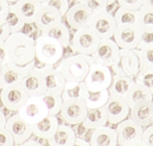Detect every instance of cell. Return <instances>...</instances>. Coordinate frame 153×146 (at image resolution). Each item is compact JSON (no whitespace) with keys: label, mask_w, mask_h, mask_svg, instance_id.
Segmentation results:
<instances>
[{"label":"cell","mask_w":153,"mask_h":146,"mask_svg":"<svg viewBox=\"0 0 153 146\" xmlns=\"http://www.w3.org/2000/svg\"><path fill=\"white\" fill-rule=\"evenodd\" d=\"M20 83L25 89L29 96H42L46 93L44 76H43L41 69L37 68L36 66L26 77H24L20 81Z\"/></svg>","instance_id":"d6986e66"},{"label":"cell","mask_w":153,"mask_h":146,"mask_svg":"<svg viewBox=\"0 0 153 146\" xmlns=\"http://www.w3.org/2000/svg\"><path fill=\"white\" fill-rule=\"evenodd\" d=\"M41 97L43 102H45L46 107H47L48 115H51V116H57V115H59L63 103L62 96L44 93V95L41 96Z\"/></svg>","instance_id":"836d02e7"},{"label":"cell","mask_w":153,"mask_h":146,"mask_svg":"<svg viewBox=\"0 0 153 146\" xmlns=\"http://www.w3.org/2000/svg\"><path fill=\"white\" fill-rule=\"evenodd\" d=\"M133 84V78L127 77L119 71H112V81L108 90L109 96H115L125 99Z\"/></svg>","instance_id":"cb8c5ba5"},{"label":"cell","mask_w":153,"mask_h":146,"mask_svg":"<svg viewBox=\"0 0 153 146\" xmlns=\"http://www.w3.org/2000/svg\"><path fill=\"white\" fill-rule=\"evenodd\" d=\"M82 3H85V6L94 13H97L100 11L108 10V5L105 0H84Z\"/></svg>","instance_id":"f35d334b"},{"label":"cell","mask_w":153,"mask_h":146,"mask_svg":"<svg viewBox=\"0 0 153 146\" xmlns=\"http://www.w3.org/2000/svg\"><path fill=\"white\" fill-rule=\"evenodd\" d=\"M108 90H100V92H88L85 97V102L88 108H97L105 105L108 99Z\"/></svg>","instance_id":"d6a6232c"},{"label":"cell","mask_w":153,"mask_h":146,"mask_svg":"<svg viewBox=\"0 0 153 146\" xmlns=\"http://www.w3.org/2000/svg\"><path fill=\"white\" fill-rule=\"evenodd\" d=\"M114 18L115 20L116 26L123 25H137L138 21V10H132V9H126L123 7H119L116 9Z\"/></svg>","instance_id":"4dcf8cb0"},{"label":"cell","mask_w":153,"mask_h":146,"mask_svg":"<svg viewBox=\"0 0 153 146\" xmlns=\"http://www.w3.org/2000/svg\"><path fill=\"white\" fill-rule=\"evenodd\" d=\"M9 10H10V3L6 0H0V21H5Z\"/></svg>","instance_id":"ee69618b"},{"label":"cell","mask_w":153,"mask_h":146,"mask_svg":"<svg viewBox=\"0 0 153 146\" xmlns=\"http://www.w3.org/2000/svg\"><path fill=\"white\" fill-rule=\"evenodd\" d=\"M81 124L87 130H94L105 126L108 124V116L105 106L97 108H88L87 115Z\"/></svg>","instance_id":"83f0119b"},{"label":"cell","mask_w":153,"mask_h":146,"mask_svg":"<svg viewBox=\"0 0 153 146\" xmlns=\"http://www.w3.org/2000/svg\"><path fill=\"white\" fill-rule=\"evenodd\" d=\"M6 120L7 118L5 116V113L2 111V109H0V127H5Z\"/></svg>","instance_id":"681fc988"},{"label":"cell","mask_w":153,"mask_h":146,"mask_svg":"<svg viewBox=\"0 0 153 146\" xmlns=\"http://www.w3.org/2000/svg\"><path fill=\"white\" fill-rule=\"evenodd\" d=\"M10 35V30L5 21H0V42H4Z\"/></svg>","instance_id":"f6af8a7d"},{"label":"cell","mask_w":153,"mask_h":146,"mask_svg":"<svg viewBox=\"0 0 153 146\" xmlns=\"http://www.w3.org/2000/svg\"><path fill=\"white\" fill-rule=\"evenodd\" d=\"M91 63V56L75 54L63 59L57 69L64 76L66 82H84Z\"/></svg>","instance_id":"7a4b0ae2"},{"label":"cell","mask_w":153,"mask_h":146,"mask_svg":"<svg viewBox=\"0 0 153 146\" xmlns=\"http://www.w3.org/2000/svg\"><path fill=\"white\" fill-rule=\"evenodd\" d=\"M74 1H75V2H82L84 0H74Z\"/></svg>","instance_id":"9f6ffc18"},{"label":"cell","mask_w":153,"mask_h":146,"mask_svg":"<svg viewBox=\"0 0 153 146\" xmlns=\"http://www.w3.org/2000/svg\"><path fill=\"white\" fill-rule=\"evenodd\" d=\"M133 80L135 84L153 92V69H139Z\"/></svg>","instance_id":"d590c367"},{"label":"cell","mask_w":153,"mask_h":146,"mask_svg":"<svg viewBox=\"0 0 153 146\" xmlns=\"http://www.w3.org/2000/svg\"><path fill=\"white\" fill-rule=\"evenodd\" d=\"M139 62V69H153V46L147 48L135 49Z\"/></svg>","instance_id":"e575fe53"},{"label":"cell","mask_w":153,"mask_h":146,"mask_svg":"<svg viewBox=\"0 0 153 146\" xmlns=\"http://www.w3.org/2000/svg\"><path fill=\"white\" fill-rule=\"evenodd\" d=\"M2 65H3V64H2L1 61H0V70H1V68H2Z\"/></svg>","instance_id":"6f0895ef"},{"label":"cell","mask_w":153,"mask_h":146,"mask_svg":"<svg viewBox=\"0 0 153 146\" xmlns=\"http://www.w3.org/2000/svg\"><path fill=\"white\" fill-rule=\"evenodd\" d=\"M65 48L57 40L39 35L35 39V59L43 66H55L62 60Z\"/></svg>","instance_id":"3957f363"},{"label":"cell","mask_w":153,"mask_h":146,"mask_svg":"<svg viewBox=\"0 0 153 146\" xmlns=\"http://www.w3.org/2000/svg\"><path fill=\"white\" fill-rule=\"evenodd\" d=\"M116 135H117V145L124 146L131 142L141 139L143 127L136 124L129 117L116 124Z\"/></svg>","instance_id":"9a60e30c"},{"label":"cell","mask_w":153,"mask_h":146,"mask_svg":"<svg viewBox=\"0 0 153 146\" xmlns=\"http://www.w3.org/2000/svg\"><path fill=\"white\" fill-rule=\"evenodd\" d=\"M111 71H119L129 78H134L139 71V62L134 50L120 49L118 65Z\"/></svg>","instance_id":"ffe728a7"},{"label":"cell","mask_w":153,"mask_h":146,"mask_svg":"<svg viewBox=\"0 0 153 146\" xmlns=\"http://www.w3.org/2000/svg\"><path fill=\"white\" fill-rule=\"evenodd\" d=\"M88 112V107L84 99L63 100L59 115L68 125L75 126L84 121Z\"/></svg>","instance_id":"ba28073f"},{"label":"cell","mask_w":153,"mask_h":146,"mask_svg":"<svg viewBox=\"0 0 153 146\" xmlns=\"http://www.w3.org/2000/svg\"><path fill=\"white\" fill-rule=\"evenodd\" d=\"M0 146H14V140L5 127H0Z\"/></svg>","instance_id":"60d3db41"},{"label":"cell","mask_w":153,"mask_h":146,"mask_svg":"<svg viewBox=\"0 0 153 146\" xmlns=\"http://www.w3.org/2000/svg\"><path fill=\"white\" fill-rule=\"evenodd\" d=\"M61 21H63V17L56 9L41 3L37 13H36L34 25L39 31H42V30L47 29L50 26L61 22Z\"/></svg>","instance_id":"44dd1931"},{"label":"cell","mask_w":153,"mask_h":146,"mask_svg":"<svg viewBox=\"0 0 153 146\" xmlns=\"http://www.w3.org/2000/svg\"><path fill=\"white\" fill-rule=\"evenodd\" d=\"M124 146H148L146 143H144L141 139L140 140H136V141H133V142H131V143L129 144H126V145H124Z\"/></svg>","instance_id":"f907efd6"},{"label":"cell","mask_w":153,"mask_h":146,"mask_svg":"<svg viewBox=\"0 0 153 146\" xmlns=\"http://www.w3.org/2000/svg\"><path fill=\"white\" fill-rule=\"evenodd\" d=\"M100 39L112 38L116 29V23L112 15L108 10L100 11L91 15L88 24Z\"/></svg>","instance_id":"8fae6325"},{"label":"cell","mask_w":153,"mask_h":146,"mask_svg":"<svg viewBox=\"0 0 153 146\" xmlns=\"http://www.w3.org/2000/svg\"><path fill=\"white\" fill-rule=\"evenodd\" d=\"M76 138V131L71 125L60 123L54 135L48 139V144L49 146H73Z\"/></svg>","instance_id":"484cf974"},{"label":"cell","mask_w":153,"mask_h":146,"mask_svg":"<svg viewBox=\"0 0 153 146\" xmlns=\"http://www.w3.org/2000/svg\"><path fill=\"white\" fill-rule=\"evenodd\" d=\"M59 124L60 122L57 116L48 115L45 118H43L42 120H40L39 122L32 124V134H34L41 139H44V140H48L56 132Z\"/></svg>","instance_id":"d4e9b609"},{"label":"cell","mask_w":153,"mask_h":146,"mask_svg":"<svg viewBox=\"0 0 153 146\" xmlns=\"http://www.w3.org/2000/svg\"><path fill=\"white\" fill-rule=\"evenodd\" d=\"M88 90L84 82H66L62 93L63 100L67 99H85Z\"/></svg>","instance_id":"f1b7e54d"},{"label":"cell","mask_w":153,"mask_h":146,"mask_svg":"<svg viewBox=\"0 0 153 146\" xmlns=\"http://www.w3.org/2000/svg\"><path fill=\"white\" fill-rule=\"evenodd\" d=\"M112 81V71L109 67L93 62L85 76L84 83L88 92H100L108 90Z\"/></svg>","instance_id":"5b68a950"},{"label":"cell","mask_w":153,"mask_h":146,"mask_svg":"<svg viewBox=\"0 0 153 146\" xmlns=\"http://www.w3.org/2000/svg\"><path fill=\"white\" fill-rule=\"evenodd\" d=\"M153 97V92L149 90L146 87L140 86V84H137L134 83V84L131 87V89L129 90V92L125 96V100H126L128 106L132 107V106L135 104L136 102H140V100H152Z\"/></svg>","instance_id":"f546056e"},{"label":"cell","mask_w":153,"mask_h":146,"mask_svg":"<svg viewBox=\"0 0 153 146\" xmlns=\"http://www.w3.org/2000/svg\"><path fill=\"white\" fill-rule=\"evenodd\" d=\"M120 7L132 10H138L144 4V0H116Z\"/></svg>","instance_id":"ab89813d"},{"label":"cell","mask_w":153,"mask_h":146,"mask_svg":"<svg viewBox=\"0 0 153 146\" xmlns=\"http://www.w3.org/2000/svg\"><path fill=\"white\" fill-rule=\"evenodd\" d=\"M28 97V93L20 82L0 90V102H2L3 107L10 111L17 112Z\"/></svg>","instance_id":"9c48e42d"},{"label":"cell","mask_w":153,"mask_h":146,"mask_svg":"<svg viewBox=\"0 0 153 146\" xmlns=\"http://www.w3.org/2000/svg\"><path fill=\"white\" fill-rule=\"evenodd\" d=\"M141 140L148 146H153V126L152 124L143 128Z\"/></svg>","instance_id":"7bdbcfd3"},{"label":"cell","mask_w":153,"mask_h":146,"mask_svg":"<svg viewBox=\"0 0 153 146\" xmlns=\"http://www.w3.org/2000/svg\"><path fill=\"white\" fill-rule=\"evenodd\" d=\"M5 22L9 27L10 33H15V32H19L22 31L25 23L23 22V20L15 13L13 10H9L7 16L5 18Z\"/></svg>","instance_id":"8d00e7d4"},{"label":"cell","mask_w":153,"mask_h":146,"mask_svg":"<svg viewBox=\"0 0 153 146\" xmlns=\"http://www.w3.org/2000/svg\"><path fill=\"white\" fill-rule=\"evenodd\" d=\"M42 4L50 6V7L56 9V10L62 15V17L65 16L67 10H68L70 7L69 0H46Z\"/></svg>","instance_id":"74e56055"},{"label":"cell","mask_w":153,"mask_h":146,"mask_svg":"<svg viewBox=\"0 0 153 146\" xmlns=\"http://www.w3.org/2000/svg\"><path fill=\"white\" fill-rule=\"evenodd\" d=\"M100 38L91 27L85 26L75 30L69 47L75 54L91 56L96 51Z\"/></svg>","instance_id":"277c9868"},{"label":"cell","mask_w":153,"mask_h":146,"mask_svg":"<svg viewBox=\"0 0 153 146\" xmlns=\"http://www.w3.org/2000/svg\"><path fill=\"white\" fill-rule=\"evenodd\" d=\"M144 4L153 8V0H144Z\"/></svg>","instance_id":"816d5d0a"},{"label":"cell","mask_w":153,"mask_h":146,"mask_svg":"<svg viewBox=\"0 0 153 146\" xmlns=\"http://www.w3.org/2000/svg\"><path fill=\"white\" fill-rule=\"evenodd\" d=\"M93 12L82 2H75L67 10L65 17L66 23L70 28L76 30L88 26Z\"/></svg>","instance_id":"4fadbf2b"},{"label":"cell","mask_w":153,"mask_h":146,"mask_svg":"<svg viewBox=\"0 0 153 146\" xmlns=\"http://www.w3.org/2000/svg\"><path fill=\"white\" fill-rule=\"evenodd\" d=\"M142 30L138 25H123L116 26L112 36V40L119 47V49L135 50L138 47Z\"/></svg>","instance_id":"30bf717a"},{"label":"cell","mask_w":153,"mask_h":146,"mask_svg":"<svg viewBox=\"0 0 153 146\" xmlns=\"http://www.w3.org/2000/svg\"><path fill=\"white\" fill-rule=\"evenodd\" d=\"M119 54L120 49L112 40V38L100 39L96 51L91 55V58L93 62L102 64L112 69L118 65Z\"/></svg>","instance_id":"8992f818"},{"label":"cell","mask_w":153,"mask_h":146,"mask_svg":"<svg viewBox=\"0 0 153 146\" xmlns=\"http://www.w3.org/2000/svg\"><path fill=\"white\" fill-rule=\"evenodd\" d=\"M0 61L4 65L8 62L7 58V49H6L5 43L4 42H0Z\"/></svg>","instance_id":"bcb514c9"},{"label":"cell","mask_w":153,"mask_h":146,"mask_svg":"<svg viewBox=\"0 0 153 146\" xmlns=\"http://www.w3.org/2000/svg\"><path fill=\"white\" fill-rule=\"evenodd\" d=\"M41 71L44 76L46 93L48 95L61 96L66 84V80L64 76L54 66H43Z\"/></svg>","instance_id":"e0dca14e"},{"label":"cell","mask_w":153,"mask_h":146,"mask_svg":"<svg viewBox=\"0 0 153 146\" xmlns=\"http://www.w3.org/2000/svg\"><path fill=\"white\" fill-rule=\"evenodd\" d=\"M128 117L141 127H146L153 122V102L140 100L130 107Z\"/></svg>","instance_id":"ac0fdd59"},{"label":"cell","mask_w":153,"mask_h":146,"mask_svg":"<svg viewBox=\"0 0 153 146\" xmlns=\"http://www.w3.org/2000/svg\"><path fill=\"white\" fill-rule=\"evenodd\" d=\"M73 146H91V145H90V142L87 141L82 137H76Z\"/></svg>","instance_id":"c3c4849f"},{"label":"cell","mask_w":153,"mask_h":146,"mask_svg":"<svg viewBox=\"0 0 153 146\" xmlns=\"http://www.w3.org/2000/svg\"><path fill=\"white\" fill-rule=\"evenodd\" d=\"M105 112L108 116V123L117 124L122 120L126 119L129 115V106L123 97L109 96L106 102Z\"/></svg>","instance_id":"5bb4252c"},{"label":"cell","mask_w":153,"mask_h":146,"mask_svg":"<svg viewBox=\"0 0 153 146\" xmlns=\"http://www.w3.org/2000/svg\"><path fill=\"white\" fill-rule=\"evenodd\" d=\"M6 1H7V2H9V3H10V4H12V3L16 2L17 0H6Z\"/></svg>","instance_id":"db71d44e"},{"label":"cell","mask_w":153,"mask_h":146,"mask_svg":"<svg viewBox=\"0 0 153 146\" xmlns=\"http://www.w3.org/2000/svg\"><path fill=\"white\" fill-rule=\"evenodd\" d=\"M5 128L8 130L14 140V144L19 145L29 139L32 134L31 125L24 121L18 113L13 114L6 120Z\"/></svg>","instance_id":"2e32d148"},{"label":"cell","mask_w":153,"mask_h":146,"mask_svg":"<svg viewBox=\"0 0 153 146\" xmlns=\"http://www.w3.org/2000/svg\"><path fill=\"white\" fill-rule=\"evenodd\" d=\"M39 32L40 35L47 36V37L57 40L65 49L69 47L70 41H71V33H70L68 25H66V23L63 22V21L54 24L49 28Z\"/></svg>","instance_id":"4316f807"},{"label":"cell","mask_w":153,"mask_h":146,"mask_svg":"<svg viewBox=\"0 0 153 146\" xmlns=\"http://www.w3.org/2000/svg\"><path fill=\"white\" fill-rule=\"evenodd\" d=\"M41 5L35 0H17L10 4V9L13 10L25 24H34L36 13Z\"/></svg>","instance_id":"7402d4cb"},{"label":"cell","mask_w":153,"mask_h":146,"mask_svg":"<svg viewBox=\"0 0 153 146\" xmlns=\"http://www.w3.org/2000/svg\"><path fill=\"white\" fill-rule=\"evenodd\" d=\"M91 131L88 141L91 146H118L116 131L112 127L105 125Z\"/></svg>","instance_id":"603a6c76"},{"label":"cell","mask_w":153,"mask_h":146,"mask_svg":"<svg viewBox=\"0 0 153 146\" xmlns=\"http://www.w3.org/2000/svg\"><path fill=\"white\" fill-rule=\"evenodd\" d=\"M105 1H106V3H108V6H111L112 4H114V3L116 2V0H105Z\"/></svg>","instance_id":"f5cc1de1"},{"label":"cell","mask_w":153,"mask_h":146,"mask_svg":"<svg viewBox=\"0 0 153 146\" xmlns=\"http://www.w3.org/2000/svg\"><path fill=\"white\" fill-rule=\"evenodd\" d=\"M18 115L24 121L32 125L48 116V110L41 96H29L24 104L17 110Z\"/></svg>","instance_id":"52a82bcc"},{"label":"cell","mask_w":153,"mask_h":146,"mask_svg":"<svg viewBox=\"0 0 153 146\" xmlns=\"http://www.w3.org/2000/svg\"><path fill=\"white\" fill-rule=\"evenodd\" d=\"M19 146H43L42 143H40L37 140H33V139H27L26 141H24L23 143L19 144Z\"/></svg>","instance_id":"7dc6e473"},{"label":"cell","mask_w":153,"mask_h":146,"mask_svg":"<svg viewBox=\"0 0 153 146\" xmlns=\"http://www.w3.org/2000/svg\"><path fill=\"white\" fill-rule=\"evenodd\" d=\"M34 67L35 61L23 66L15 65L12 63H6L2 65V68L0 70V90L10 84L19 83L32 71Z\"/></svg>","instance_id":"7c38bea8"},{"label":"cell","mask_w":153,"mask_h":146,"mask_svg":"<svg viewBox=\"0 0 153 146\" xmlns=\"http://www.w3.org/2000/svg\"><path fill=\"white\" fill-rule=\"evenodd\" d=\"M8 62L15 65H27L35 61V39L22 31L10 33L4 41Z\"/></svg>","instance_id":"6da1fadb"},{"label":"cell","mask_w":153,"mask_h":146,"mask_svg":"<svg viewBox=\"0 0 153 146\" xmlns=\"http://www.w3.org/2000/svg\"><path fill=\"white\" fill-rule=\"evenodd\" d=\"M137 25L143 32H153V8L143 4L138 9Z\"/></svg>","instance_id":"1f68e13d"},{"label":"cell","mask_w":153,"mask_h":146,"mask_svg":"<svg viewBox=\"0 0 153 146\" xmlns=\"http://www.w3.org/2000/svg\"><path fill=\"white\" fill-rule=\"evenodd\" d=\"M153 46V32H143L141 38H140L138 47L136 49H141V48H147Z\"/></svg>","instance_id":"b9f144b4"},{"label":"cell","mask_w":153,"mask_h":146,"mask_svg":"<svg viewBox=\"0 0 153 146\" xmlns=\"http://www.w3.org/2000/svg\"><path fill=\"white\" fill-rule=\"evenodd\" d=\"M35 1H37V2H39V3H43L44 1H46V0H35Z\"/></svg>","instance_id":"11a10c76"}]
</instances>
